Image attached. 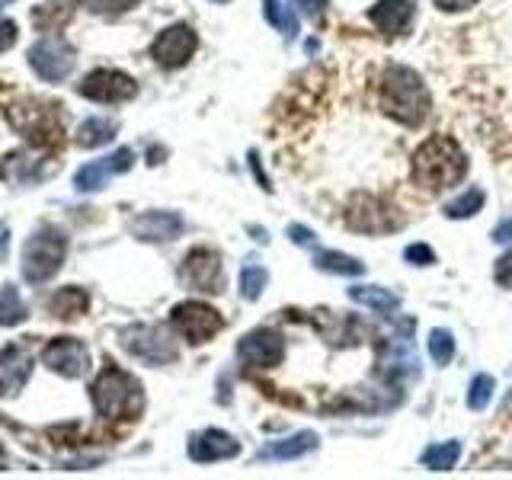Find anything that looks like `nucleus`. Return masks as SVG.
I'll return each instance as SVG.
<instances>
[{
	"instance_id": "c9c22d12",
	"label": "nucleus",
	"mask_w": 512,
	"mask_h": 480,
	"mask_svg": "<svg viewBox=\"0 0 512 480\" xmlns=\"http://www.w3.org/2000/svg\"><path fill=\"white\" fill-rule=\"evenodd\" d=\"M493 279L500 282L503 288H512V250H506L500 260L493 266Z\"/></svg>"
},
{
	"instance_id": "6ab92c4d",
	"label": "nucleus",
	"mask_w": 512,
	"mask_h": 480,
	"mask_svg": "<svg viewBox=\"0 0 512 480\" xmlns=\"http://www.w3.org/2000/svg\"><path fill=\"white\" fill-rule=\"evenodd\" d=\"M416 16V0H378V4L368 10V20H372L384 36H404L413 26Z\"/></svg>"
},
{
	"instance_id": "9d476101",
	"label": "nucleus",
	"mask_w": 512,
	"mask_h": 480,
	"mask_svg": "<svg viewBox=\"0 0 512 480\" xmlns=\"http://www.w3.org/2000/svg\"><path fill=\"white\" fill-rule=\"evenodd\" d=\"M180 279L192 288V292H205V295H218L224 288V269H221V256L208 247H196L186 253V260L180 266Z\"/></svg>"
},
{
	"instance_id": "f3484780",
	"label": "nucleus",
	"mask_w": 512,
	"mask_h": 480,
	"mask_svg": "<svg viewBox=\"0 0 512 480\" xmlns=\"http://www.w3.org/2000/svg\"><path fill=\"white\" fill-rule=\"evenodd\" d=\"M29 375H32V356L23 346L0 349V400L20 394Z\"/></svg>"
},
{
	"instance_id": "c03bdc74",
	"label": "nucleus",
	"mask_w": 512,
	"mask_h": 480,
	"mask_svg": "<svg viewBox=\"0 0 512 480\" xmlns=\"http://www.w3.org/2000/svg\"><path fill=\"white\" fill-rule=\"evenodd\" d=\"M215 4H228V0H215Z\"/></svg>"
},
{
	"instance_id": "2f4dec72",
	"label": "nucleus",
	"mask_w": 512,
	"mask_h": 480,
	"mask_svg": "<svg viewBox=\"0 0 512 480\" xmlns=\"http://www.w3.org/2000/svg\"><path fill=\"white\" fill-rule=\"evenodd\" d=\"M263 16L269 20V26H276L285 36H295L298 32V20L279 4V0H263Z\"/></svg>"
},
{
	"instance_id": "39448f33",
	"label": "nucleus",
	"mask_w": 512,
	"mask_h": 480,
	"mask_svg": "<svg viewBox=\"0 0 512 480\" xmlns=\"http://www.w3.org/2000/svg\"><path fill=\"white\" fill-rule=\"evenodd\" d=\"M119 336H122V349L128 356H135L144 365H170L180 359V346H176L173 336L157 324L125 327Z\"/></svg>"
},
{
	"instance_id": "6e6552de",
	"label": "nucleus",
	"mask_w": 512,
	"mask_h": 480,
	"mask_svg": "<svg viewBox=\"0 0 512 480\" xmlns=\"http://www.w3.org/2000/svg\"><path fill=\"white\" fill-rule=\"evenodd\" d=\"M170 324H173V330L180 333L186 343L202 346V343L212 340V336L221 333L224 320H221V314L212 308V304H205V301H180L170 311Z\"/></svg>"
},
{
	"instance_id": "37998d69",
	"label": "nucleus",
	"mask_w": 512,
	"mask_h": 480,
	"mask_svg": "<svg viewBox=\"0 0 512 480\" xmlns=\"http://www.w3.org/2000/svg\"><path fill=\"white\" fill-rule=\"evenodd\" d=\"M7 4H13V0H0V10H4Z\"/></svg>"
},
{
	"instance_id": "20e7f679",
	"label": "nucleus",
	"mask_w": 512,
	"mask_h": 480,
	"mask_svg": "<svg viewBox=\"0 0 512 480\" xmlns=\"http://www.w3.org/2000/svg\"><path fill=\"white\" fill-rule=\"evenodd\" d=\"M64 256H68V237H64V231L52 228V224H42L23 247V266H20L23 279L29 285L48 282L52 276H58Z\"/></svg>"
},
{
	"instance_id": "393cba45",
	"label": "nucleus",
	"mask_w": 512,
	"mask_h": 480,
	"mask_svg": "<svg viewBox=\"0 0 512 480\" xmlns=\"http://www.w3.org/2000/svg\"><path fill=\"white\" fill-rule=\"evenodd\" d=\"M116 132H119L116 119L93 116L87 122H80V128H77V144H80V148H103V144H109L112 138H116Z\"/></svg>"
},
{
	"instance_id": "4468645a",
	"label": "nucleus",
	"mask_w": 512,
	"mask_h": 480,
	"mask_svg": "<svg viewBox=\"0 0 512 480\" xmlns=\"http://www.w3.org/2000/svg\"><path fill=\"white\" fill-rule=\"evenodd\" d=\"M42 362L48 365V372L61 378H84L90 372V352L74 336H58V340L48 343L42 349Z\"/></svg>"
},
{
	"instance_id": "1a4fd4ad",
	"label": "nucleus",
	"mask_w": 512,
	"mask_h": 480,
	"mask_svg": "<svg viewBox=\"0 0 512 480\" xmlns=\"http://www.w3.org/2000/svg\"><path fill=\"white\" fill-rule=\"evenodd\" d=\"M29 64L42 80L58 84V80L71 77L77 64V52H74V45L64 42L61 36H45L29 48Z\"/></svg>"
},
{
	"instance_id": "423d86ee",
	"label": "nucleus",
	"mask_w": 512,
	"mask_h": 480,
	"mask_svg": "<svg viewBox=\"0 0 512 480\" xmlns=\"http://www.w3.org/2000/svg\"><path fill=\"white\" fill-rule=\"evenodd\" d=\"M10 122L16 132H23L32 144L39 148H52L61 144V119H58V106H48L42 100H26L10 106Z\"/></svg>"
},
{
	"instance_id": "c85d7f7f",
	"label": "nucleus",
	"mask_w": 512,
	"mask_h": 480,
	"mask_svg": "<svg viewBox=\"0 0 512 480\" xmlns=\"http://www.w3.org/2000/svg\"><path fill=\"white\" fill-rule=\"evenodd\" d=\"M487 196H484V189H468V192H461L458 199H452L445 205V215L452 218V221H461V218H474L480 208H484Z\"/></svg>"
},
{
	"instance_id": "bb28decb",
	"label": "nucleus",
	"mask_w": 512,
	"mask_h": 480,
	"mask_svg": "<svg viewBox=\"0 0 512 480\" xmlns=\"http://www.w3.org/2000/svg\"><path fill=\"white\" fill-rule=\"evenodd\" d=\"M26 317H29V308L23 304L20 292H16V285L0 288V327H16V324H23Z\"/></svg>"
},
{
	"instance_id": "4c0bfd02",
	"label": "nucleus",
	"mask_w": 512,
	"mask_h": 480,
	"mask_svg": "<svg viewBox=\"0 0 512 480\" xmlns=\"http://www.w3.org/2000/svg\"><path fill=\"white\" fill-rule=\"evenodd\" d=\"M288 234H292V240H295V244H301V247H314L317 244V234H311L308 228H301V224H292Z\"/></svg>"
},
{
	"instance_id": "5701e85b",
	"label": "nucleus",
	"mask_w": 512,
	"mask_h": 480,
	"mask_svg": "<svg viewBox=\"0 0 512 480\" xmlns=\"http://www.w3.org/2000/svg\"><path fill=\"white\" fill-rule=\"evenodd\" d=\"M87 308H90V298L84 288H77V285L58 288V292L48 298V314L58 320H74L80 314H87Z\"/></svg>"
},
{
	"instance_id": "b1692460",
	"label": "nucleus",
	"mask_w": 512,
	"mask_h": 480,
	"mask_svg": "<svg viewBox=\"0 0 512 480\" xmlns=\"http://www.w3.org/2000/svg\"><path fill=\"white\" fill-rule=\"evenodd\" d=\"M74 10H77V0H45V4L32 13V26L39 32H55L71 20Z\"/></svg>"
},
{
	"instance_id": "2eb2a0df",
	"label": "nucleus",
	"mask_w": 512,
	"mask_h": 480,
	"mask_svg": "<svg viewBox=\"0 0 512 480\" xmlns=\"http://www.w3.org/2000/svg\"><path fill=\"white\" fill-rule=\"evenodd\" d=\"M132 164H135L132 148H119V151H112L103 160H90V164L80 167L77 176H74V186L80 192H96V189H103L112 180V176L132 170Z\"/></svg>"
},
{
	"instance_id": "dca6fc26",
	"label": "nucleus",
	"mask_w": 512,
	"mask_h": 480,
	"mask_svg": "<svg viewBox=\"0 0 512 480\" xmlns=\"http://www.w3.org/2000/svg\"><path fill=\"white\" fill-rule=\"evenodd\" d=\"M240 455V442L224 429H202L189 439V458L196 464H215Z\"/></svg>"
},
{
	"instance_id": "a211bd4d",
	"label": "nucleus",
	"mask_w": 512,
	"mask_h": 480,
	"mask_svg": "<svg viewBox=\"0 0 512 480\" xmlns=\"http://www.w3.org/2000/svg\"><path fill=\"white\" fill-rule=\"evenodd\" d=\"M132 234L144 244H170L183 234V218L176 212H144L132 221Z\"/></svg>"
},
{
	"instance_id": "9b49d317",
	"label": "nucleus",
	"mask_w": 512,
	"mask_h": 480,
	"mask_svg": "<svg viewBox=\"0 0 512 480\" xmlns=\"http://www.w3.org/2000/svg\"><path fill=\"white\" fill-rule=\"evenodd\" d=\"M237 359L247 368H276L285 359V336L272 327H256L237 343Z\"/></svg>"
},
{
	"instance_id": "f257e3e1",
	"label": "nucleus",
	"mask_w": 512,
	"mask_h": 480,
	"mask_svg": "<svg viewBox=\"0 0 512 480\" xmlns=\"http://www.w3.org/2000/svg\"><path fill=\"white\" fill-rule=\"evenodd\" d=\"M468 176V154L452 135H432L413 151V180L426 192H439Z\"/></svg>"
},
{
	"instance_id": "e433bc0d",
	"label": "nucleus",
	"mask_w": 512,
	"mask_h": 480,
	"mask_svg": "<svg viewBox=\"0 0 512 480\" xmlns=\"http://www.w3.org/2000/svg\"><path fill=\"white\" fill-rule=\"evenodd\" d=\"M16 42V23L0 20V52H10Z\"/></svg>"
},
{
	"instance_id": "a878e982",
	"label": "nucleus",
	"mask_w": 512,
	"mask_h": 480,
	"mask_svg": "<svg viewBox=\"0 0 512 480\" xmlns=\"http://www.w3.org/2000/svg\"><path fill=\"white\" fill-rule=\"evenodd\" d=\"M314 266L333 272V276H362L365 266L356 260V256H346L340 250H314Z\"/></svg>"
},
{
	"instance_id": "f704fd0d",
	"label": "nucleus",
	"mask_w": 512,
	"mask_h": 480,
	"mask_svg": "<svg viewBox=\"0 0 512 480\" xmlns=\"http://www.w3.org/2000/svg\"><path fill=\"white\" fill-rule=\"evenodd\" d=\"M404 256L413 266H432V263H436V253H432V247H426V244H410L404 250Z\"/></svg>"
},
{
	"instance_id": "473e14b6",
	"label": "nucleus",
	"mask_w": 512,
	"mask_h": 480,
	"mask_svg": "<svg viewBox=\"0 0 512 480\" xmlns=\"http://www.w3.org/2000/svg\"><path fill=\"white\" fill-rule=\"evenodd\" d=\"M493 391H496V381L490 375H474L471 388H468V407L471 410H484L493 400Z\"/></svg>"
},
{
	"instance_id": "ea45409f",
	"label": "nucleus",
	"mask_w": 512,
	"mask_h": 480,
	"mask_svg": "<svg viewBox=\"0 0 512 480\" xmlns=\"http://www.w3.org/2000/svg\"><path fill=\"white\" fill-rule=\"evenodd\" d=\"M474 4H477V0H436V7L445 10V13H461V10H468Z\"/></svg>"
},
{
	"instance_id": "79ce46f5",
	"label": "nucleus",
	"mask_w": 512,
	"mask_h": 480,
	"mask_svg": "<svg viewBox=\"0 0 512 480\" xmlns=\"http://www.w3.org/2000/svg\"><path fill=\"white\" fill-rule=\"evenodd\" d=\"M7 256H10V228L0 221V263H7Z\"/></svg>"
},
{
	"instance_id": "412c9836",
	"label": "nucleus",
	"mask_w": 512,
	"mask_h": 480,
	"mask_svg": "<svg viewBox=\"0 0 512 480\" xmlns=\"http://www.w3.org/2000/svg\"><path fill=\"white\" fill-rule=\"evenodd\" d=\"M317 448V436L314 432H295V436H285L279 442H269L260 448V461H292V458H301Z\"/></svg>"
},
{
	"instance_id": "cd10ccee",
	"label": "nucleus",
	"mask_w": 512,
	"mask_h": 480,
	"mask_svg": "<svg viewBox=\"0 0 512 480\" xmlns=\"http://www.w3.org/2000/svg\"><path fill=\"white\" fill-rule=\"evenodd\" d=\"M461 458V442H442V445H429L423 452V464L429 471H452Z\"/></svg>"
},
{
	"instance_id": "aec40b11",
	"label": "nucleus",
	"mask_w": 512,
	"mask_h": 480,
	"mask_svg": "<svg viewBox=\"0 0 512 480\" xmlns=\"http://www.w3.org/2000/svg\"><path fill=\"white\" fill-rule=\"evenodd\" d=\"M42 176H45V160L29 157L26 151H16L0 164V180L16 183V186H32V183H39Z\"/></svg>"
},
{
	"instance_id": "ddd939ff",
	"label": "nucleus",
	"mask_w": 512,
	"mask_h": 480,
	"mask_svg": "<svg viewBox=\"0 0 512 480\" xmlns=\"http://www.w3.org/2000/svg\"><path fill=\"white\" fill-rule=\"evenodd\" d=\"M199 48V36L192 32V26L186 23H176V26H167L160 36L154 39L151 45V58L160 64V68H183V64L196 55Z\"/></svg>"
},
{
	"instance_id": "f8f14e48",
	"label": "nucleus",
	"mask_w": 512,
	"mask_h": 480,
	"mask_svg": "<svg viewBox=\"0 0 512 480\" xmlns=\"http://www.w3.org/2000/svg\"><path fill=\"white\" fill-rule=\"evenodd\" d=\"M80 96H87L93 103H125L138 93V84L125 71L116 68H96L80 80Z\"/></svg>"
},
{
	"instance_id": "c756f323",
	"label": "nucleus",
	"mask_w": 512,
	"mask_h": 480,
	"mask_svg": "<svg viewBox=\"0 0 512 480\" xmlns=\"http://www.w3.org/2000/svg\"><path fill=\"white\" fill-rule=\"evenodd\" d=\"M429 356H432V362L436 365H448L455 359V336H452V330H442V327H436L429 333Z\"/></svg>"
},
{
	"instance_id": "58836bf2",
	"label": "nucleus",
	"mask_w": 512,
	"mask_h": 480,
	"mask_svg": "<svg viewBox=\"0 0 512 480\" xmlns=\"http://www.w3.org/2000/svg\"><path fill=\"white\" fill-rule=\"evenodd\" d=\"M295 4L308 16H314V20L317 16H324V10H327V0H295Z\"/></svg>"
},
{
	"instance_id": "a19ab883",
	"label": "nucleus",
	"mask_w": 512,
	"mask_h": 480,
	"mask_svg": "<svg viewBox=\"0 0 512 480\" xmlns=\"http://www.w3.org/2000/svg\"><path fill=\"white\" fill-rule=\"evenodd\" d=\"M493 240H496V244H509V240H512V218L496 224V228H493Z\"/></svg>"
},
{
	"instance_id": "72a5a7b5",
	"label": "nucleus",
	"mask_w": 512,
	"mask_h": 480,
	"mask_svg": "<svg viewBox=\"0 0 512 480\" xmlns=\"http://www.w3.org/2000/svg\"><path fill=\"white\" fill-rule=\"evenodd\" d=\"M141 0H87V7L93 13H103V16H119V13H128L132 7H138Z\"/></svg>"
},
{
	"instance_id": "7c9ffc66",
	"label": "nucleus",
	"mask_w": 512,
	"mask_h": 480,
	"mask_svg": "<svg viewBox=\"0 0 512 480\" xmlns=\"http://www.w3.org/2000/svg\"><path fill=\"white\" fill-rule=\"evenodd\" d=\"M266 282H269V276H266L263 266H244V269H240V295H244L247 301L260 298Z\"/></svg>"
},
{
	"instance_id": "f03ea898",
	"label": "nucleus",
	"mask_w": 512,
	"mask_h": 480,
	"mask_svg": "<svg viewBox=\"0 0 512 480\" xmlns=\"http://www.w3.org/2000/svg\"><path fill=\"white\" fill-rule=\"evenodd\" d=\"M381 109H384V116H391L400 125H410V128L423 125L432 109L429 87L423 84L420 74L407 68V64H391V68L381 74Z\"/></svg>"
},
{
	"instance_id": "7ed1b4c3",
	"label": "nucleus",
	"mask_w": 512,
	"mask_h": 480,
	"mask_svg": "<svg viewBox=\"0 0 512 480\" xmlns=\"http://www.w3.org/2000/svg\"><path fill=\"white\" fill-rule=\"evenodd\" d=\"M90 400L103 420H138L144 410V388L125 368L106 362L103 372L90 384Z\"/></svg>"
},
{
	"instance_id": "a18cd8bd",
	"label": "nucleus",
	"mask_w": 512,
	"mask_h": 480,
	"mask_svg": "<svg viewBox=\"0 0 512 480\" xmlns=\"http://www.w3.org/2000/svg\"><path fill=\"white\" fill-rule=\"evenodd\" d=\"M509 397H512V394H509Z\"/></svg>"
},
{
	"instance_id": "4be33fe9",
	"label": "nucleus",
	"mask_w": 512,
	"mask_h": 480,
	"mask_svg": "<svg viewBox=\"0 0 512 480\" xmlns=\"http://www.w3.org/2000/svg\"><path fill=\"white\" fill-rule=\"evenodd\" d=\"M349 298L356 304H365V308L378 317H394L400 311V298L391 288H381V285H356V288H349Z\"/></svg>"
},
{
	"instance_id": "0eeeda50",
	"label": "nucleus",
	"mask_w": 512,
	"mask_h": 480,
	"mask_svg": "<svg viewBox=\"0 0 512 480\" xmlns=\"http://www.w3.org/2000/svg\"><path fill=\"white\" fill-rule=\"evenodd\" d=\"M346 224L359 234H391L404 228L397 205L378 196H356L346 205Z\"/></svg>"
}]
</instances>
